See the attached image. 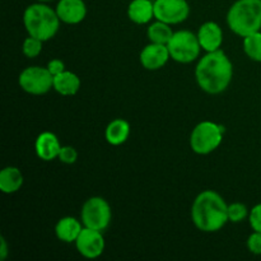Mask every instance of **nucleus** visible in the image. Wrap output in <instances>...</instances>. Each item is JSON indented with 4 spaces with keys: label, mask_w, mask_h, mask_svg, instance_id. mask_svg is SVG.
<instances>
[{
    "label": "nucleus",
    "mask_w": 261,
    "mask_h": 261,
    "mask_svg": "<svg viewBox=\"0 0 261 261\" xmlns=\"http://www.w3.org/2000/svg\"><path fill=\"white\" fill-rule=\"evenodd\" d=\"M9 255V247H8V242L4 237H0V260L4 261Z\"/></svg>",
    "instance_id": "cd10ccee"
},
{
    "label": "nucleus",
    "mask_w": 261,
    "mask_h": 261,
    "mask_svg": "<svg viewBox=\"0 0 261 261\" xmlns=\"http://www.w3.org/2000/svg\"><path fill=\"white\" fill-rule=\"evenodd\" d=\"M171 59L167 45L149 42L140 51L139 60L144 69L150 71L162 69Z\"/></svg>",
    "instance_id": "9b49d317"
},
{
    "label": "nucleus",
    "mask_w": 261,
    "mask_h": 261,
    "mask_svg": "<svg viewBox=\"0 0 261 261\" xmlns=\"http://www.w3.org/2000/svg\"><path fill=\"white\" fill-rule=\"evenodd\" d=\"M147 35L150 42L167 45L173 36V31L171 28V24L155 19V22H152L148 27Z\"/></svg>",
    "instance_id": "aec40b11"
},
{
    "label": "nucleus",
    "mask_w": 261,
    "mask_h": 261,
    "mask_svg": "<svg viewBox=\"0 0 261 261\" xmlns=\"http://www.w3.org/2000/svg\"><path fill=\"white\" fill-rule=\"evenodd\" d=\"M247 249L251 254L261 255V232L254 231L247 239Z\"/></svg>",
    "instance_id": "393cba45"
},
{
    "label": "nucleus",
    "mask_w": 261,
    "mask_h": 261,
    "mask_svg": "<svg viewBox=\"0 0 261 261\" xmlns=\"http://www.w3.org/2000/svg\"><path fill=\"white\" fill-rule=\"evenodd\" d=\"M60 22L56 10L45 3L38 2L28 5L23 13V24L28 36L43 42L55 37L60 28Z\"/></svg>",
    "instance_id": "7ed1b4c3"
},
{
    "label": "nucleus",
    "mask_w": 261,
    "mask_h": 261,
    "mask_svg": "<svg viewBox=\"0 0 261 261\" xmlns=\"http://www.w3.org/2000/svg\"><path fill=\"white\" fill-rule=\"evenodd\" d=\"M171 59L180 64H190L200 56L203 50L199 43L198 36L188 30L173 32L170 42L167 43Z\"/></svg>",
    "instance_id": "423d86ee"
},
{
    "label": "nucleus",
    "mask_w": 261,
    "mask_h": 261,
    "mask_svg": "<svg viewBox=\"0 0 261 261\" xmlns=\"http://www.w3.org/2000/svg\"><path fill=\"white\" fill-rule=\"evenodd\" d=\"M130 124L124 119H115L110 122L105 130V138L110 145H121L129 139Z\"/></svg>",
    "instance_id": "6ab92c4d"
},
{
    "label": "nucleus",
    "mask_w": 261,
    "mask_h": 261,
    "mask_svg": "<svg viewBox=\"0 0 261 261\" xmlns=\"http://www.w3.org/2000/svg\"><path fill=\"white\" fill-rule=\"evenodd\" d=\"M112 211L109 201L101 196H92L84 201L81 212V221L84 227L103 232L109 228Z\"/></svg>",
    "instance_id": "0eeeda50"
},
{
    "label": "nucleus",
    "mask_w": 261,
    "mask_h": 261,
    "mask_svg": "<svg viewBox=\"0 0 261 261\" xmlns=\"http://www.w3.org/2000/svg\"><path fill=\"white\" fill-rule=\"evenodd\" d=\"M198 40L201 48L205 53L221 50L223 43V31L222 27L216 22H205L199 27Z\"/></svg>",
    "instance_id": "f8f14e48"
},
{
    "label": "nucleus",
    "mask_w": 261,
    "mask_h": 261,
    "mask_svg": "<svg viewBox=\"0 0 261 261\" xmlns=\"http://www.w3.org/2000/svg\"><path fill=\"white\" fill-rule=\"evenodd\" d=\"M244 53L247 58L256 63H261V31L244 37Z\"/></svg>",
    "instance_id": "412c9836"
},
{
    "label": "nucleus",
    "mask_w": 261,
    "mask_h": 261,
    "mask_svg": "<svg viewBox=\"0 0 261 261\" xmlns=\"http://www.w3.org/2000/svg\"><path fill=\"white\" fill-rule=\"evenodd\" d=\"M105 237L101 231L83 227L81 234L75 241V247L79 254L86 259H97L105 251Z\"/></svg>",
    "instance_id": "9d476101"
},
{
    "label": "nucleus",
    "mask_w": 261,
    "mask_h": 261,
    "mask_svg": "<svg viewBox=\"0 0 261 261\" xmlns=\"http://www.w3.org/2000/svg\"><path fill=\"white\" fill-rule=\"evenodd\" d=\"M55 10L61 22L66 24H78L87 15V5L83 0H60Z\"/></svg>",
    "instance_id": "ddd939ff"
},
{
    "label": "nucleus",
    "mask_w": 261,
    "mask_h": 261,
    "mask_svg": "<svg viewBox=\"0 0 261 261\" xmlns=\"http://www.w3.org/2000/svg\"><path fill=\"white\" fill-rule=\"evenodd\" d=\"M190 14V5L186 0H154V19L167 24H180Z\"/></svg>",
    "instance_id": "1a4fd4ad"
},
{
    "label": "nucleus",
    "mask_w": 261,
    "mask_h": 261,
    "mask_svg": "<svg viewBox=\"0 0 261 261\" xmlns=\"http://www.w3.org/2000/svg\"><path fill=\"white\" fill-rule=\"evenodd\" d=\"M42 45L43 41L38 40V38L36 37H32V36H28V37L23 41L22 53L24 54V56H27L28 59H35L42 53Z\"/></svg>",
    "instance_id": "4be33fe9"
},
{
    "label": "nucleus",
    "mask_w": 261,
    "mask_h": 261,
    "mask_svg": "<svg viewBox=\"0 0 261 261\" xmlns=\"http://www.w3.org/2000/svg\"><path fill=\"white\" fill-rule=\"evenodd\" d=\"M81 78L75 73L64 70L54 76V89L64 97L75 96L81 89Z\"/></svg>",
    "instance_id": "f3484780"
},
{
    "label": "nucleus",
    "mask_w": 261,
    "mask_h": 261,
    "mask_svg": "<svg viewBox=\"0 0 261 261\" xmlns=\"http://www.w3.org/2000/svg\"><path fill=\"white\" fill-rule=\"evenodd\" d=\"M191 221L201 232L213 233L223 228L228 221V204L214 190H204L191 205Z\"/></svg>",
    "instance_id": "f03ea898"
},
{
    "label": "nucleus",
    "mask_w": 261,
    "mask_h": 261,
    "mask_svg": "<svg viewBox=\"0 0 261 261\" xmlns=\"http://www.w3.org/2000/svg\"><path fill=\"white\" fill-rule=\"evenodd\" d=\"M18 83L25 93L42 96L54 89V75L48 71L47 66H27L20 71Z\"/></svg>",
    "instance_id": "6e6552de"
},
{
    "label": "nucleus",
    "mask_w": 261,
    "mask_h": 261,
    "mask_svg": "<svg viewBox=\"0 0 261 261\" xmlns=\"http://www.w3.org/2000/svg\"><path fill=\"white\" fill-rule=\"evenodd\" d=\"M83 223L74 217H63L55 226V234L58 240L65 244H75L76 239L83 229Z\"/></svg>",
    "instance_id": "2eb2a0df"
},
{
    "label": "nucleus",
    "mask_w": 261,
    "mask_h": 261,
    "mask_svg": "<svg viewBox=\"0 0 261 261\" xmlns=\"http://www.w3.org/2000/svg\"><path fill=\"white\" fill-rule=\"evenodd\" d=\"M40 3H47V2H53V0H37Z\"/></svg>",
    "instance_id": "c85d7f7f"
},
{
    "label": "nucleus",
    "mask_w": 261,
    "mask_h": 261,
    "mask_svg": "<svg viewBox=\"0 0 261 261\" xmlns=\"http://www.w3.org/2000/svg\"><path fill=\"white\" fill-rule=\"evenodd\" d=\"M226 127L217 122L201 121L193 129L190 135V148L199 155L211 154L222 144Z\"/></svg>",
    "instance_id": "39448f33"
},
{
    "label": "nucleus",
    "mask_w": 261,
    "mask_h": 261,
    "mask_svg": "<svg viewBox=\"0 0 261 261\" xmlns=\"http://www.w3.org/2000/svg\"><path fill=\"white\" fill-rule=\"evenodd\" d=\"M58 160L65 165H74L78 160V152L71 145H61L60 153H59Z\"/></svg>",
    "instance_id": "b1692460"
},
{
    "label": "nucleus",
    "mask_w": 261,
    "mask_h": 261,
    "mask_svg": "<svg viewBox=\"0 0 261 261\" xmlns=\"http://www.w3.org/2000/svg\"><path fill=\"white\" fill-rule=\"evenodd\" d=\"M127 17L135 24H148L154 18V2L133 0L127 7Z\"/></svg>",
    "instance_id": "dca6fc26"
},
{
    "label": "nucleus",
    "mask_w": 261,
    "mask_h": 261,
    "mask_svg": "<svg viewBox=\"0 0 261 261\" xmlns=\"http://www.w3.org/2000/svg\"><path fill=\"white\" fill-rule=\"evenodd\" d=\"M24 178L20 170L14 166H8L0 171V191L4 194H14L20 190Z\"/></svg>",
    "instance_id": "a211bd4d"
},
{
    "label": "nucleus",
    "mask_w": 261,
    "mask_h": 261,
    "mask_svg": "<svg viewBox=\"0 0 261 261\" xmlns=\"http://www.w3.org/2000/svg\"><path fill=\"white\" fill-rule=\"evenodd\" d=\"M250 211L244 203H232L228 204V221L232 223H241L242 221L249 217Z\"/></svg>",
    "instance_id": "5701e85b"
},
{
    "label": "nucleus",
    "mask_w": 261,
    "mask_h": 261,
    "mask_svg": "<svg viewBox=\"0 0 261 261\" xmlns=\"http://www.w3.org/2000/svg\"><path fill=\"white\" fill-rule=\"evenodd\" d=\"M249 222L252 231L261 232V203L256 204L249 213Z\"/></svg>",
    "instance_id": "a878e982"
},
{
    "label": "nucleus",
    "mask_w": 261,
    "mask_h": 261,
    "mask_svg": "<svg viewBox=\"0 0 261 261\" xmlns=\"http://www.w3.org/2000/svg\"><path fill=\"white\" fill-rule=\"evenodd\" d=\"M47 69L54 76L58 75V74H60V73H63L64 70H66L65 64H64V61L60 60V59H53V60L48 61Z\"/></svg>",
    "instance_id": "bb28decb"
},
{
    "label": "nucleus",
    "mask_w": 261,
    "mask_h": 261,
    "mask_svg": "<svg viewBox=\"0 0 261 261\" xmlns=\"http://www.w3.org/2000/svg\"><path fill=\"white\" fill-rule=\"evenodd\" d=\"M61 144L59 138L51 132H42L35 143V150L37 157L43 162H51L56 160L60 153Z\"/></svg>",
    "instance_id": "4468645a"
},
{
    "label": "nucleus",
    "mask_w": 261,
    "mask_h": 261,
    "mask_svg": "<svg viewBox=\"0 0 261 261\" xmlns=\"http://www.w3.org/2000/svg\"><path fill=\"white\" fill-rule=\"evenodd\" d=\"M233 78V64L223 50L206 53L195 66V79L201 91L219 94L226 91Z\"/></svg>",
    "instance_id": "f257e3e1"
},
{
    "label": "nucleus",
    "mask_w": 261,
    "mask_h": 261,
    "mask_svg": "<svg viewBox=\"0 0 261 261\" xmlns=\"http://www.w3.org/2000/svg\"><path fill=\"white\" fill-rule=\"evenodd\" d=\"M227 24L237 36L261 31V0H237L227 13Z\"/></svg>",
    "instance_id": "20e7f679"
}]
</instances>
